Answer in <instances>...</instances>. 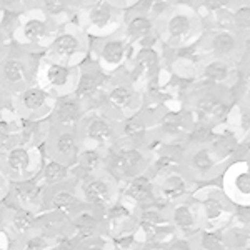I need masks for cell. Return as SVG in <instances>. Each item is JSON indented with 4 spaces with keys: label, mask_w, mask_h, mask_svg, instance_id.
Here are the masks:
<instances>
[{
    "label": "cell",
    "mask_w": 250,
    "mask_h": 250,
    "mask_svg": "<svg viewBox=\"0 0 250 250\" xmlns=\"http://www.w3.org/2000/svg\"><path fill=\"white\" fill-rule=\"evenodd\" d=\"M79 25L88 37L104 39L119 34L124 25V5L117 0H95L77 10Z\"/></svg>",
    "instance_id": "cell-1"
},
{
    "label": "cell",
    "mask_w": 250,
    "mask_h": 250,
    "mask_svg": "<svg viewBox=\"0 0 250 250\" xmlns=\"http://www.w3.org/2000/svg\"><path fill=\"white\" fill-rule=\"evenodd\" d=\"M88 39L90 37L79 23L67 22L59 27L50 45L43 50V57L59 63H65V65L79 67L82 65L83 59L88 54V48H90Z\"/></svg>",
    "instance_id": "cell-2"
},
{
    "label": "cell",
    "mask_w": 250,
    "mask_h": 250,
    "mask_svg": "<svg viewBox=\"0 0 250 250\" xmlns=\"http://www.w3.org/2000/svg\"><path fill=\"white\" fill-rule=\"evenodd\" d=\"M59 27V23L47 17L39 7H34L20 14L19 27L12 40L22 48H25L27 52H43L54 40Z\"/></svg>",
    "instance_id": "cell-3"
},
{
    "label": "cell",
    "mask_w": 250,
    "mask_h": 250,
    "mask_svg": "<svg viewBox=\"0 0 250 250\" xmlns=\"http://www.w3.org/2000/svg\"><path fill=\"white\" fill-rule=\"evenodd\" d=\"M43 162H45V154L42 145L15 144L14 147L0 152V172L10 182L35 179Z\"/></svg>",
    "instance_id": "cell-4"
},
{
    "label": "cell",
    "mask_w": 250,
    "mask_h": 250,
    "mask_svg": "<svg viewBox=\"0 0 250 250\" xmlns=\"http://www.w3.org/2000/svg\"><path fill=\"white\" fill-rule=\"evenodd\" d=\"M142 147L144 145L125 144L119 140L114 147L107 150V170L119 182H125L132 177L148 173L152 157L148 148Z\"/></svg>",
    "instance_id": "cell-5"
},
{
    "label": "cell",
    "mask_w": 250,
    "mask_h": 250,
    "mask_svg": "<svg viewBox=\"0 0 250 250\" xmlns=\"http://www.w3.org/2000/svg\"><path fill=\"white\" fill-rule=\"evenodd\" d=\"M77 134L82 147H100L108 150L119 142L120 122H117L100 108H95L83 114Z\"/></svg>",
    "instance_id": "cell-6"
},
{
    "label": "cell",
    "mask_w": 250,
    "mask_h": 250,
    "mask_svg": "<svg viewBox=\"0 0 250 250\" xmlns=\"http://www.w3.org/2000/svg\"><path fill=\"white\" fill-rule=\"evenodd\" d=\"M75 184L82 202L99 210H105L120 200V182L108 170L92 173Z\"/></svg>",
    "instance_id": "cell-7"
},
{
    "label": "cell",
    "mask_w": 250,
    "mask_h": 250,
    "mask_svg": "<svg viewBox=\"0 0 250 250\" xmlns=\"http://www.w3.org/2000/svg\"><path fill=\"white\" fill-rule=\"evenodd\" d=\"M54 104L55 97L35 82L12 97V107H14L12 110L19 117V120H25V122L47 120L52 114Z\"/></svg>",
    "instance_id": "cell-8"
},
{
    "label": "cell",
    "mask_w": 250,
    "mask_h": 250,
    "mask_svg": "<svg viewBox=\"0 0 250 250\" xmlns=\"http://www.w3.org/2000/svg\"><path fill=\"white\" fill-rule=\"evenodd\" d=\"M79 77V67L65 65L45 57L40 59L35 67V83L47 88L55 99L74 94Z\"/></svg>",
    "instance_id": "cell-9"
},
{
    "label": "cell",
    "mask_w": 250,
    "mask_h": 250,
    "mask_svg": "<svg viewBox=\"0 0 250 250\" xmlns=\"http://www.w3.org/2000/svg\"><path fill=\"white\" fill-rule=\"evenodd\" d=\"M35 67L29 52L27 55L9 52L5 59L0 60V88L10 97L17 95L35 82Z\"/></svg>",
    "instance_id": "cell-10"
},
{
    "label": "cell",
    "mask_w": 250,
    "mask_h": 250,
    "mask_svg": "<svg viewBox=\"0 0 250 250\" xmlns=\"http://www.w3.org/2000/svg\"><path fill=\"white\" fill-rule=\"evenodd\" d=\"M164 29L160 32V37H164L165 42L170 47L180 48L188 45L192 39L197 35L199 30V19L193 14L192 9L175 5V9H170L164 14Z\"/></svg>",
    "instance_id": "cell-11"
},
{
    "label": "cell",
    "mask_w": 250,
    "mask_h": 250,
    "mask_svg": "<svg viewBox=\"0 0 250 250\" xmlns=\"http://www.w3.org/2000/svg\"><path fill=\"white\" fill-rule=\"evenodd\" d=\"M139 107V92L132 82H114L107 83L104 92L102 105L100 110L115 119L117 122H122L127 117L137 114Z\"/></svg>",
    "instance_id": "cell-12"
},
{
    "label": "cell",
    "mask_w": 250,
    "mask_h": 250,
    "mask_svg": "<svg viewBox=\"0 0 250 250\" xmlns=\"http://www.w3.org/2000/svg\"><path fill=\"white\" fill-rule=\"evenodd\" d=\"M42 148L45 159L59 160V162L72 167L77 160L80 148H82V142H80L77 132L60 130V128H54L48 125V132L43 139Z\"/></svg>",
    "instance_id": "cell-13"
},
{
    "label": "cell",
    "mask_w": 250,
    "mask_h": 250,
    "mask_svg": "<svg viewBox=\"0 0 250 250\" xmlns=\"http://www.w3.org/2000/svg\"><path fill=\"white\" fill-rule=\"evenodd\" d=\"M95 65L105 75L119 72L128 60V42L122 34L95 39Z\"/></svg>",
    "instance_id": "cell-14"
},
{
    "label": "cell",
    "mask_w": 250,
    "mask_h": 250,
    "mask_svg": "<svg viewBox=\"0 0 250 250\" xmlns=\"http://www.w3.org/2000/svg\"><path fill=\"white\" fill-rule=\"evenodd\" d=\"M137 232L142 237L145 245L160 244V239L173 232L167 210L157 207V205L137 208Z\"/></svg>",
    "instance_id": "cell-15"
},
{
    "label": "cell",
    "mask_w": 250,
    "mask_h": 250,
    "mask_svg": "<svg viewBox=\"0 0 250 250\" xmlns=\"http://www.w3.org/2000/svg\"><path fill=\"white\" fill-rule=\"evenodd\" d=\"M2 232L10 245L29 235L42 232L39 225V215L30 210H25V208L14 207V205L3 207Z\"/></svg>",
    "instance_id": "cell-16"
},
{
    "label": "cell",
    "mask_w": 250,
    "mask_h": 250,
    "mask_svg": "<svg viewBox=\"0 0 250 250\" xmlns=\"http://www.w3.org/2000/svg\"><path fill=\"white\" fill-rule=\"evenodd\" d=\"M82 205V199L75 182H67L60 185L43 188V210L42 212H55L60 215H70Z\"/></svg>",
    "instance_id": "cell-17"
},
{
    "label": "cell",
    "mask_w": 250,
    "mask_h": 250,
    "mask_svg": "<svg viewBox=\"0 0 250 250\" xmlns=\"http://www.w3.org/2000/svg\"><path fill=\"white\" fill-rule=\"evenodd\" d=\"M83 114H85V108L74 95H63L55 99L54 108H52V114L48 115L47 122L54 128L77 132Z\"/></svg>",
    "instance_id": "cell-18"
},
{
    "label": "cell",
    "mask_w": 250,
    "mask_h": 250,
    "mask_svg": "<svg viewBox=\"0 0 250 250\" xmlns=\"http://www.w3.org/2000/svg\"><path fill=\"white\" fill-rule=\"evenodd\" d=\"M167 215L173 227V232L179 233L180 237L192 239L204 227L199 207H195L188 200H179V202L170 204L167 208Z\"/></svg>",
    "instance_id": "cell-19"
},
{
    "label": "cell",
    "mask_w": 250,
    "mask_h": 250,
    "mask_svg": "<svg viewBox=\"0 0 250 250\" xmlns=\"http://www.w3.org/2000/svg\"><path fill=\"white\" fill-rule=\"evenodd\" d=\"M43 188L45 187L40 184L37 177L29 180H20V182H12L7 200L14 207L25 208V210L39 215L43 210Z\"/></svg>",
    "instance_id": "cell-20"
},
{
    "label": "cell",
    "mask_w": 250,
    "mask_h": 250,
    "mask_svg": "<svg viewBox=\"0 0 250 250\" xmlns=\"http://www.w3.org/2000/svg\"><path fill=\"white\" fill-rule=\"evenodd\" d=\"M233 204L225 192L208 190L202 197V202L199 204L200 219H202V229L219 227V224L232 217Z\"/></svg>",
    "instance_id": "cell-21"
},
{
    "label": "cell",
    "mask_w": 250,
    "mask_h": 250,
    "mask_svg": "<svg viewBox=\"0 0 250 250\" xmlns=\"http://www.w3.org/2000/svg\"><path fill=\"white\" fill-rule=\"evenodd\" d=\"M120 199L127 204H134V208H144L157 204L155 182L148 173L132 177L125 180L124 188H120Z\"/></svg>",
    "instance_id": "cell-22"
},
{
    "label": "cell",
    "mask_w": 250,
    "mask_h": 250,
    "mask_svg": "<svg viewBox=\"0 0 250 250\" xmlns=\"http://www.w3.org/2000/svg\"><path fill=\"white\" fill-rule=\"evenodd\" d=\"M220 160L213 154L210 145H195L185 154L182 168H187V177H199L207 179L212 177Z\"/></svg>",
    "instance_id": "cell-23"
},
{
    "label": "cell",
    "mask_w": 250,
    "mask_h": 250,
    "mask_svg": "<svg viewBox=\"0 0 250 250\" xmlns=\"http://www.w3.org/2000/svg\"><path fill=\"white\" fill-rule=\"evenodd\" d=\"M155 190L157 200L170 205L179 200H185V197L190 193V180L187 173L182 170L172 172L168 175H164L160 179H155Z\"/></svg>",
    "instance_id": "cell-24"
},
{
    "label": "cell",
    "mask_w": 250,
    "mask_h": 250,
    "mask_svg": "<svg viewBox=\"0 0 250 250\" xmlns=\"http://www.w3.org/2000/svg\"><path fill=\"white\" fill-rule=\"evenodd\" d=\"M225 195L233 204H250V167L235 164L225 173Z\"/></svg>",
    "instance_id": "cell-25"
},
{
    "label": "cell",
    "mask_w": 250,
    "mask_h": 250,
    "mask_svg": "<svg viewBox=\"0 0 250 250\" xmlns=\"http://www.w3.org/2000/svg\"><path fill=\"white\" fill-rule=\"evenodd\" d=\"M157 127H159V134L164 139L177 140L187 135V132L190 130V122H188V117L184 112L167 110L160 115Z\"/></svg>",
    "instance_id": "cell-26"
},
{
    "label": "cell",
    "mask_w": 250,
    "mask_h": 250,
    "mask_svg": "<svg viewBox=\"0 0 250 250\" xmlns=\"http://www.w3.org/2000/svg\"><path fill=\"white\" fill-rule=\"evenodd\" d=\"M229 105L219 95L207 94L202 95L195 104V114L199 117V124H217L227 115Z\"/></svg>",
    "instance_id": "cell-27"
},
{
    "label": "cell",
    "mask_w": 250,
    "mask_h": 250,
    "mask_svg": "<svg viewBox=\"0 0 250 250\" xmlns=\"http://www.w3.org/2000/svg\"><path fill=\"white\" fill-rule=\"evenodd\" d=\"M148 137V122L140 114H134L120 122L119 140L125 144L144 145Z\"/></svg>",
    "instance_id": "cell-28"
},
{
    "label": "cell",
    "mask_w": 250,
    "mask_h": 250,
    "mask_svg": "<svg viewBox=\"0 0 250 250\" xmlns=\"http://www.w3.org/2000/svg\"><path fill=\"white\" fill-rule=\"evenodd\" d=\"M37 179L43 187H52V185H60L67 182H75L72 175V167L67 164H62L54 159H45L42 168H40Z\"/></svg>",
    "instance_id": "cell-29"
},
{
    "label": "cell",
    "mask_w": 250,
    "mask_h": 250,
    "mask_svg": "<svg viewBox=\"0 0 250 250\" xmlns=\"http://www.w3.org/2000/svg\"><path fill=\"white\" fill-rule=\"evenodd\" d=\"M160 68V55L155 50V47H145L140 48L134 57V74H132V80L134 79H150L159 72Z\"/></svg>",
    "instance_id": "cell-30"
},
{
    "label": "cell",
    "mask_w": 250,
    "mask_h": 250,
    "mask_svg": "<svg viewBox=\"0 0 250 250\" xmlns=\"http://www.w3.org/2000/svg\"><path fill=\"white\" fill-rule=\"evenodd\" d=\"M193 250H230L227 232L220 227L200 229L192 237Z\"/></svg>",
    "instance_id": "cell-31"
},
{
    "label": "cell",
    "mask_w": 250,
    "mask_h": 250,
    "mask_svg": "<svg viewBox=\"0 0 250 250\" xmlns=\"http://www.w3.org/2000/svg\"><path fill=\"white\" fill-rule=\"evenodd\" d=\"M184 165V157L177 154L175 150H164L157 152L150 160V167H148V175L152 179H160L164 175H168L172 172L182 170Z\"/></svg>",
    "instance_id": "cell-32"
},
{
    "label": "cell",
    "mask_w": 250,
    "mask_h": 250,
    "mask_svg": "<svg viewBox=\"0 0 250 250\" xmlns=\"http://www.w3.org/2000/svg\"><path fill=\"white\" fill-rule=\"evenodd\" d=\"M155 19H152L147 14H135L132 15L127 22L124 23V37L127 39V42H139L148 35L155 34Z\"/></svg>",
    "instance_id": "cell-33"
},
{
    "label": "cell",
    "mask_w": 250,
    "mask_h": 250,
    "mask_svg": "<svg viewBox=\"0 0 250 250\" xmlns=\"http://www.w3.org/2000/svg\"><path fill=\"white\" fill-rule=\"evenodd\" d=\"M37 7L59 25L70 22V19L77 14L74 0H39Z\"/></svg>",
    "instance_id": "cell-34"
},
{
    "label": "cell",
    "mask_w": 250,
    "mask_h": 250,
    "mask_svg": "<svg viewBox=\"0 0 250 250\" xmlns=\"http://www.w3.org/2000/svg\"><path fill=\"white\" fill-rule=\"evenodd\" d=\"M208 47H210L212 54H215V57L229 59L239 50V40L233 32L217 30L208 39Z\"/></svg>",
    "instance_id": "cell-35"
},
{
    "label": "cell",
    "mask_w": 250,
    "mask_h": 250,
    "mask_svg": "<svg viewBox=\"0 0 250 250\" xmlns=\"http://www.w3.org/2000/svg\"><path fill=\"white\" fill-rule=\"evenodd\" d=\"M20 134V120L19 117L10 110L9 114L0 117V152L14 147L19 144Z\"/></svg>",
    "instance_id": "cell-36"
},
{
    "label": "cell",
    "mask_w": 250,
    "mask_h": 250,
    "mask_svg": "<svg viewBox=\"0 0 250 250\" xmlns=\"http://www.w3.org/2000/svg\"><path fill=\"white\" fill-rule=\"evenodd\" d=\"M232 70H230V63L227 59H220V57H213L208 60L204 65L202 75L212 85H222L225 83L230 77Z\"/></svg>",
    "instance_id": "cell-37"
},
{
    "label": "cell",
    "mask_w": 250,
    "mask_h": 250,
    "mask_svg": "<svg viewBox=\"0 0 250 250\" xmlns=\"http://www.w3.org/2000/svg\"><path fill=\"white\" fill-rule=\"evenodd\" d=\"M12 250H55L57 249V239H52L47 233L37 232L22 240L12 244Z\"/></svg>",
    "instance_id": "cell-38"
},
{
    "label": "cell",
    "mask_w": 250,
    "mask_h": 250,
    "mask_svg": "<svg viewBox=\"0 0 250 250\" xmlns=\"http://www.w3.org/2000/svg\"><path fill=\"white\" fill-rule=\"evenodd\" d=\"M213 135H215V128L212 124H197L190 127V130L187 132L185 139L190 145H208L212 142Z\"/></svg>",
    "instance_id": "cell-39"
},
{
    "label": "cell",
    "mask_w": 250,
    "mask_h": 250,
    "mask_svg": "<svg viewBox=\"0 0 250 250\" xmlns=\"http://www.w3.org/2000/svg\"><path fill=\"white\" fill-rule=\"evenodd\" d=\"M232 17L237 32H250V0L235 3L232 9Z\"/></svg>",
    "instance_id": "cell-40"
},
{
    "label": "cell",
    "mask_w": 250,
    "mask_h": 250,
    "mask_svg": "<svg viewBox=\"0 0 250 250\" xmlns=\"http://www.w3.org/2000/svg\"><path fill=\"white\" fill-rule=\"evenodd\" d=\"M232 219L237 227L250 230V204H235L233 205Z\"/></svg>",
    "instance_id": "cell-41"
},
{
    "label": "cell",
    "mask_w": 250,
    "mask_h": 250,
    "mask_svg": "<svg viewBox=\"0 0 250 250\" xmlns=\"http://www.w3.org/2000/svg\"><path fill=\"white\" fill-rule=\"evenodd\" d=\"M75 250H114L112 249V240L105 235H99L94 239H88L83 242H79Z\"/></svg>",
    "instance_id": "cell-42"
},
{
    "label": "cell",
    "mask_w": 250,
    "mask_h": 250,
    "mask_svg": "<svg viewBox=\"0 0 250 250\" xmlns=\"http://www.w3.org/2000/svg\"><path fill=\"white\" fill-rule=\"evenodd\" d=\"M39 0H0V7L5 10L15 12V14H23V12L37 7Z\"/></svg>",
    "instance_id": "cell-43"
},
{
    "label": "cell",
    "mask_w": 250,
    "mask_h": 250,
    "mask_svg": "<svg viewBox=\"0 0 250 250\" xmlns=\"http://www.w3.org/2000/svg\"><path fill=\"white\" fill-rule=\"evenodd\" d=\"M200 7L208 12V14H217L220 10H225V9H230L233 0H199Z\"/></svg>",
    "instance_id": "cell-44"
},
{
    "label": "cell",
    "mask_w": 250,
    "mask_h": 250,
    "mask_svg": "<svg viewBox=\"0 0 250 250\" xmlns=\"http://www.w3.org/2000/svg\"><path fill=\"white\" fill-rule=\"evenodd\" d=\"M12 97L9 94H5V92L0 88V117L9 114L12 110Z\"/></svg>",
    "instance_id": "cell-45"
},
{
    "label": "cell",
    "mask_w": 250,
    "mask_h": 250,
    "mask_svg": "<svg viewBox=\"0 0 250 250\" xmlns=\"http://www.w3.org/2000/svg\"><path fill=\"white\" fill-rule=\"evenodd\" d=\"M10 180L0 172V204H3L9 197V192H10Z\"/></svg>",
    "instance_id": "cell-46"
},
{
    "label": "cell",
    "mask_w": 250,
    "mask_h": 250,
    "mask_svg": "<svg viewBox=\"0 0 250 250\" xmlns=\"http://www.w3.org/2000/svg\"><path fill=\"white\" fill-rule=\"evenodd\" d=\"M10 52V39L0 32V60L5 59Z\"/></svg>",
    "instance_id": "cell-47"
},
{
    "label": "cell",
    "mask_w": 250,
    "mask_h": 250,
    "mask_svg": "<svg viewBox=\"0 0 250 250\" xmlns=\"http://www.w3.org/2000/svg\"><path fill=\"white\" fill-rule=\"evenodd\" d=\"M92 2H95V0H74V3H75V7H77V10L83 9V7H87V5H90Z\"/></svg>",
    "instance_id": "cell-48"
},
{
    "label": "cell",
    "mask_w": 250,
    "mask_h": 250,
    "mask_svg": "<svg viewBox=\"0 0 250 250\" xmlns=\"http://www.w3.org/2000/svg\"><path fill=\"white\" fill-rule=\"evenodd\" d=\"M3 207H5V205L0 204V230H2V222H3Z\"/></svg>",
    "instance_id": "cell-49"
},
{
    "label": "cell",
    "mask_w": 250,
    "mask_h": 250,
    "mask_svg": "<svg viewBox=\"0 0 250 250\" xmlns=\"http://www.w3.org/2000/svg\"><path fill=\"white\" fill-rule=\"evenodd\" d=\"M245 100H247L249 107H250V83L247 85V90H245Z\"/></svg>",
    "instance_id": "cell-50"
},
{
    "label": "cell",
    "mask_w": 250,
    "mask_h": 250,
    "mask_svg": "<svg viewBox=\"0 0 250 250\" xmlns=\"http://www.w3.org/2000/svg\"><path fill=\"white\" fill-rule=\"evenodd\" d=\"M247 67H249V72H250V54H249V59H247Z\"/></svg>",
    "instance_id": "cell-51"
},
{
    "label": "cell",
    "mask_w": 250,
    "mask_h": 250,
    "mask_svg": "<svg viewBox=\"0 0 250 250\" xmlns=\"http://www.w3.org/2000/svg\"><path fill=\"white\" fill-rule=\"evenodd\" d=\"M230 250H250V247H244V249H230Z\"/></svg>",
    "instance_id": "cell-52"
},
{
    "label": "cell",
    "mask_w": 250,
    "mask_h": 250,
    "mask_svg": "<svg viewBox=\"0 0 250 250\" xmlns=\"http://www.w3.org/2000/svg\"><path fill=\"white\" fill-rule=\"evenodd\" d=\"M0 250H2V245H0Z\"/></svg>",
    "instance_id": "cell-53"
},
{
    "label": "cell",
    "mask_w": 250,
    "mask_h": 250,
    "mask_svg": "<svg viewBox=\"0 0 250 250\" xmlns=\"http://www.w3.org/2000/svg\"><path fill=\"white\" fill-rule=\"evenodd\" d=\"M0 10H2V7H0Z\"/></svg>",
    "instance_id": "cell-54"
}]
</instances>
